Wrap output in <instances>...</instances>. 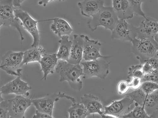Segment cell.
<instances>
[{
    "label": "cell",
    "mask_w": 158,
    "mask_h": 118,
    "mask_svg": "<svg viewBox=\"0 0 158 118\" xmlns=\"http://www.w3.org/2000/svg\"><path fill=\"white\" fill-rule=\"evenodd\" d=\"M134 102L132 98L126 96L122 99L114 101L110 105L105 107L103 114L110 115L115 118H122L128 112Z\"/></svg>",
    "instance_id": "14"
},
{
    "label": "cell",
    "mask_w": 158,
    "mask_h": 118,
    "mask_svg": "<svg viewBox=\"0 0 158 118\" xmlns=\"http://www.w3.org/2000/svg\"><path fill=\"white\" fill-rule=\"evenodd\" d=\"M59 41L60 44L58 50L56 54L59 60L69 61L73 41L70 40L69 36H63L61 37Z\"/></svg>",
    "instance_id": "22"
},
{
    "label": "cell",
    "mask_w": 158,
    "mask_h": 118,
    "mask_svg": "<svg viewBox=\"0 0 158 118\" xmlns=\"http://www.w3.org/2000/svg\"><path fill=\"white\" fill-rule=\"evenodd\" d=\"M118 20L112 7L104 6L97 14L91 17L87 24L89 29L93 32L99 26L112 32Z\"/></svg>",
    "instance_id": "3"
},
{
    "label": "cell",
    "mask_w": 158,
    "mask_h": 118,
    "mask_svg": "<svg viewBox=\"0 0 158 118\" xmlns=\"http://www.w3.org/2000/svg\"><path fill=\"white\" fill-rule=\"evenodd\" d=\"M154 39L155 41L158 44V32L154 37Z\"/></svg>",
    "instance_id": "38"
},
{
    "label": "cell",
    "mask_w": 158,
    "mask_h": 118,
    "mask_svg": "<svg viewBox=\"0 0 158 118\" xmlns=\"http://www.w3.org/2000/svg\"><path fill=\"white\" fill-rule=\"evenodd\" d=\"M34 118H52L53 116L47 113L39 112L36 110L35 114L33 116Z\"/></svg>",
    "instance_id": "34"
},
{
    "label": "cell",
    "mask_w": 158,
    "mask_h": 118,
    "mask_svg": "<svg viewBox=\"0 0 158 118\" xmlns=\"http://www.w3.org/2000/svg\"><path fill=\"white\" fill-rule=\"evenodd\" d=\"M112 39L131 42L137 36V27L125 20L119 19L111 32Z\"/></svg>",
    "instance_id": "9"
},
{
    "label": "cell",
    "mask_w": 158,
    "mask_h": 118,
    "mask_svg": "<svg viewBox=\"0 0 158 118\" xmlns=\"http://www.w3.org/2000/svg\"><path fill=\"white\" fill-rule=\"evenodd\" d=\"M137 29V37L154 38L158 32V21L147 17L142 21Z\"/></svg>",
    "instance_id": "16"
},
{
    "label": "cell",
    "mask_w": 158,
    "mask_h": 118,
    "mask_svg": "<svg viewBox=\"0 0 158 118\" xmlns=\"http://www.w3.org/2000/svg\"><path fill=\"white\" fill-rule=\"evenodd\" d=\"M10 118L25 117L26 112L32 104V100L23 96H16L8 100Z\"/></svg>",
    "instance_id": "11"
},
{
    "label": "cell",
    "mask_w": 158,
    "mask_h": 118,
    "mask_svg": "<svg viewBox=\"0 0 158 118\" xmlns=\"http://www.w3.org/2000/svg\"><path fill=\"white\" fill-rule=\"evenodd\" d=\"M68 62L80 64L83 59L84 40L82 34H74Z\"/></svg>",
    "instance_id": "17"
},
{
    "label": "cell",
    "mask_w": 158,
    "mask_h": 118,
    "mask_svg": "<svg viewBox=\"0 0 158 118\" xmlns=\"http://www.w3.org/2000/svg\"><path fill=\"white\" fill-rule=\"evenodd\" d=\"M70 118H85L89 115L84 105L80 103H73L68 111Z\"/></svg>",
    "instance_id": "24"
},
{
    "label": "cell",
    "mask_w": 158,
    "mask_h": 118,
    "mask_svg": "<svg viewBox=\"0 0 158 118\" xmlns=\"http://www.w3.org/2000/svg\"><path fill=\"white\" fill-rule=\"evenodd\" d=\"M150 64L154 70L158 69V60L154 57L147 61Z\"/></svg>",
    "instance_id": "35"
},
{
    "label": "cell",
    "mask_w": 158,
    "mask_h": 118,
    "mask_svg": "<svg viewBox=\"0 0 158 118\" xmlns=\"http://www.w3.org/2000/svg\"><path fill=\"white\" fill-rule=\"evenodd\" d=\"M154 57L158 60V49L156 51V53Z\"/></svg>",
    "instance_id": "39"
},
{
    "label": "cell",
    "mask_w": 158,
    "mask_h": 118,
    "mask_svg": "<svg viewBox=\"0 0 158 118\" xmlns=\"http://www.w3.org/2000/svg\"><path fill=\"white\" fill-rule=\"evenodd\" d=\"M131 43L132 52L142 64L153 57L158 49V44L154 38L136 37Z\"/></svg>",
    "instance_id": "2"
},
{
    "label": "cell",
    "mask_w": 158,
    "mask_h": 118,
    "mask_svg": "<svg viewBox=\"0 0 158 118\" xmlns=\"http://www.w3.org/2000/svg\"><path fill=\"white\" fill-rule=\"evenodd\" d=\"M53 21L50 29L55 34L60 37L63 36L71 35L73 29L70 24L64 19L60 18L52 19Z\"/></svg>",
    "instance_id": "21"
},
{
    "label": "cell",
    "mask_w": 158,
    "mask_h": 118,
    "mask_svg": "<svg viewBox=\"0 0 158 118\" xmlns=\"http://www.w3.org/2000/svg\"><path fill=\"white\" fill-rule=\"evenodd\" d=\"M58 60L56 54H48L45 52L44 54L39 62L41 65V70L44 74L43 80L46 81L49 74H54Z\"/></svg>",
    "instance_id": "18"
},
{
    "label": "cell",
    "mask_w": 158,
    "mask_h": 118,
    "mask_svg": "<svg viewBox=\"0 0 158 118\" xmlns=\"http://www.w3.org/2000/svg\"><path fill=\"white\" fill-rule=\"evenodd\" d=\"M45 53V49L40 45L26 51L23 52L22 66L31 62H39Z\"/></svg>",
    "instance_id": "23"
},
{
    "label": "cell",
    "mask_w": 158,
    "mask_h": 118,
    "mask_svg": "<svg viewBox=\"0 0 158 118\" xmlns=\"http://www.w3.org/2000/svg\"><path fill=\"white\" fill-rule=\"evenodd\" d=\"M103 0H83L77 3L81 14L85 17H92L104 6Z\"/></svg>",
    "instance_id": "15"
},
{
    "label": "cell",
    "mask_w": 158,
    "mask_h": 118,
    "mask_svg": "<svg viewBox=\"0 0 158 118\" xmlns=\"http://www.w3.org/2000/svg\"><path fill=\"white\" fill-rule=\"evenodd\" d=\"M112 7L119 19L129 20L135 15L128 0H112Z\"/></svg>",
    "instance_id": "19"
},
{
    "label": "cell",
    "mask_w": 158,
    "mask_h": 118,
    "mask_svg": "<svg viewBox=\"0 0 158 118\" xmlns=\"http://www.w3.org/2000/svg\"><path fill=\"white\" fill-rule=\"evenodd\" d=\"M12 0H0V26L15 28L20 35L21 41L24 40L20 20L16 16Z\"/></svg>",
    "instance_id": "4"
},
{
    "label": "cell",
    "mask_w": 158,
    "mask_h": 118,
    "mask_svg": "<svg viewBox=\"0 0 158 118\" xmlns=\"http://www.w3.org/2000/svg\"><path fill=\"white\" fill-rule=\"evenodd\" d=\"M12 1L13 5L15 8H18L21 7V4L26 0H12Z\"/></svg>",
    "instance_id": "37"
},
{
    "label": "cell",
    "mask_w": 158,
    "mask_h": 118,
    "mask_svg": "<svg viewBox=\"0 0 158 118\" xmlns=\"http://www.w3.org/2000/svg\"><path fill=\"white\" fill-rule=\"evenodd\" d=\"M31 89L28 83L22 80L21 76H18L1 88V94L28 96L30 95L29 91Z\"/></svg>",
    "instance_id": "12"
},
{
    "label": "cell",
    "mask_w": 158,
    "mask_h": 118,
    "mask_svg": "<svg viewBox=\"0 0 158 118\" xmlns=\"http://www.w3.org/2000/svg\"><path fill=\"white\" fill-rule=\"evenodd\" d=\"M146 95H149L158 89V84L149 81L143 82L140 88Z\"/></svg>",
    "instance_id": "28"
},
{
    "label": "cell",
    "mask_w": 158,
    "mask_h": 118,
    "mask_svg": "<svg viewBox=\"0 0 158 118\" xmlns=\"http://www.w3.org/2000/svg\"><path fill=\"white\" fill-rule=\"evenodd\" d=\"M84 40L83 59L90 61L99 58L107 59L111 56H104L100 53L101 44L98 40L91 39L87 35L82 34Z\"/></svg>",
    "instance_id": "13"
},
{
    "label": "cell",
    "mask_w": 158,
    "mask_h": 118,
    "mask_svg": "<svg viewBox=\"0 0 158 118\" xmlns=\"http://www.w3.org/2000/svg\"><path fill=\"white\" fill-rule=\"evenodd\" d=\"M23 56V52L8 51L2 58L0 68L9 75L21 76Z\"/></svg>",
    "instance_id": "6"
},
{
    "label": "cell",
    "mask_w": 158,
    "mask_h": 118,
    "mask_svg": "<svg viewBox=\"0 0 158 118\" xmlns=\"http://www.w3.org/2000/svg\"><path fill=\"white\" fill-rule=\"evenodd\" d=\"M16 16L20 21L21 25L32 36L33 42L32 48L39 45L40 41V34L37 24L39 22L52 20V19L41 21H37L33 18L27 12L23 10L16 9L15 10Z\"/></svg>",
    "instance_id": "7"
},
{
    "label": "cell",
    "mask_w": 158,
    "mask_h": 118,
    "mask_svg": "<svg viewBox=\"0 0 158 118\" xmlns=\"http://www.w3.org/2000/svg\"><path fill=\"white\" fill-rule=\"evenodd\" d=\"M126 96L132 98L135 103L144 107L145 109H151L153 112L158 110V89L150 94L146 95L139 89Z\"/></svg>",
    "instance_id": "10"
},
{
    "label": "cell",
    "mask_w": 158,
    "mask_h": 118,
    "mask_svg": "<svg viewBox=\"0 0 158 118\" xmlns=\"http://www.w3.org/2000/svg\"><path fill=\"white\" fill-rule=\"evenodd\" d=\"M117 88L118 94L120 95H126L130 88L129 81L127 80L120 81L118 84Z\"/></svg>",
    "instance_id": "30"
},
{
    "label": "cell",
    "mask_w": 158,
    "mask_h": 118,
    "mask_svg": "<svg viewBox=\"0 0 158 118\" xmlns=\"http://www.w3.org/2000/svg\"><path fill=\"white\" fill-rule=\"evenodd\" d=\"M87 109L89 115L98 114L101 116L104 114L102 111L103 105L99 98L93 95L85 94L81 98V102Z\"/></svg>",
    "instance_id": "20"
},
{
    "label": "cell",
    "mask_w": 158,
    "mask_h": 118,
    "mask_svg": "<svg viewBox=\"0 0 158 118\" xmlns=\"http://www.w3.org/2000/svg\"><path fill=\"white\" fill-rule=\"evenodd\" d=\"M124 118H149L151 117L148 113L144 107L135 103V107L132 111L123 116Z\"/></svg>",
    "instance_id": "25"
},
{
    "label": "cell",
    "mask_w": 158,
    "mask_h": 118,
    "mask_svg": "<svg viewBox=\"0 0 158 118\" xmlns=\"http://www.w3.org/2000/svg\"><path fill=\"white\" fill-rule=\"evenodd\" d=\"M142 82L149 81L158 84V69L155 70L151 73L145 75L142 78Z\"/></svg>",
    "instance_id": "31"
},
{
    "label": "cell",
    "mask_w": 158,
    "mask_h": 118,
    "mask_svg": "<svg viewBox=\"0 0 158 118\" xmlns=\"http://www.w3.org/2000/svg\"><path fill=\"white\" fill-rule=\"evenodd\" d=\"M64 98L73 103L76 102L74 98L60 92L58 93L50 94L42 98L33 99L32 104L36 110L52 116L55 102L61 98Z\"/></svg>",
    "instance_id": "8"
},
{
    "label": "cell",
    "mask_w": 158,
    "mask_h": 118,
    "mask_svg": "<svg viewBox=\"0 0 158 118\" xmlns=\"http://www.w3.org/2000/svg\"><path fill=\"white\" fill-rule=\"evenodd\" d=\"M128 81L129 82L130 88L134 90L140 89L143 83L141 79L138 77H133Z\"/></svg>",
    "instance_id": "32"
},
{
    "label": "cell",
    "mask_w": 158,
    "mask_h": 118,
    "mask_svg": "<svg viewBox=\"0 0 158 118\" xmlns=\"http://www.w3.org/2000/svg\"><path fill=\"white\" fill-rule=\"evenodd\" d=\"M56 71L60 76V82H67L74 90L80 91L83 87L81 77L83 76V68L80 64H74L64 61H58Z\"/></svg>",
    "instance_id": "1"
},
{
    "label": "cell",
    "mask_w": 158,
    "mask_h": 118,
    "mask_svg": "<svg viewBox=\"0 0 158 118\" xmlns=\"http://www.w3.org/2000/svg\"><path fill=\"white\" fill-rule=\"evenodd\" d=\"M135 15L141 16L144 19L147 17L142 8V5L144 0H128Z\"/></svg>",
    "instance_id": "26"
},
{
    "label": "cell",
    "mask_w": 158,
    "mask_h": 118,
    "mask_svg": "<svg viewBox=\"0 0 158 118\" xmlns=\"http://www.w3.org/2000/svg\"><path fill=\"white\" fill-rule=\"evenodd\" d=\"M0 118H10L8 100L4 99L1 94Z\"/></svg>",
    "instance_id": "29"
},
{
    "label": "cell",
    "mask_w": 158,
    "mask_h": 118,
    "mask_svg": "<svg viewBox=\"0 0 158 118\" xmlns=\"http://www.w3.org/2000/svg\"><path fill=\"white\" fill-rule=\"evenodd\" d=\"M102 59L81 61V64L83 69V78L87 79L96 77L101 79L106 78L110 73V62Z\"/></svg>",
    "instance_id": "5"
},
{
    "label": "cell",
    "mask_w": 158,
    "mask_h": 118,
    "mask_svg": "<svg viewBox=\"0 0 158 118\" xmlns=\"http://www.w3.org/2000/svg\"><path fill=\"white\" fill-rule=\"evenodd\" d=\"M144 76L142 64L131 65L128 69L127 81L133 77L139 78L142 79Z\"/></svg>",
    "instance_id": "27"
},
{
    "label": "cell",
    "mask_w": 158,
    "mask_h": 118,
    "mask_svg": "<svg viewBox=\"0 0 158 118\" xmlns=\"http://www.w3.org/2000/svg\"><path fill=\"white\" fill-rule=\"evenodd\" d=\"M142 69L144 75L148 74L154 70L148 61L142 64Z\"/></svg>",
    "instance_id": "33"
},
{
    "label": "cell",
    "mask_w": 158,
    "mask_h": 118,
    "mask_svg": "<svg viewBox=\"0 0 158 118\" xmlns=\"http://www.w3.org/2000/svg\"><path fill=\"white\" fill-rule=\"evenodd\" d=\"M54 0H39L38 2V4L40 6H42L45 7L50 2L53 1ZM66 0H59V2H64Z\"/></svg>",
    "instance_id": "36"
}]
</instances>
